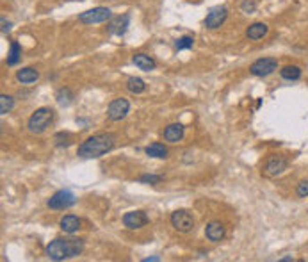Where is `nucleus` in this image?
Wrapping results in <instances>:
<instances>
[{
    "mask_svg": "<svg viewBox=\"0 0 308 262\" xmlns=\"http://www.w3.org/2000/svg\"><path fill=\"white\" fill-rule=\"evenodd\" d=\"M183 137V125L182 123H171L164 129V139L168 143H178Z\"/></svg>",
    "mask_w": 308,
    "mask_h": 262,
    "instance_id": "ddd939ff",
    "label": "nucleus"
},
{
    "mask_svg": "<svg viewBox=\"0 0 308 262\" xmlns=\"http://www.w3.org/2000/svg\"><path fill=\"white\" fill-rule=\"evenodd\" d=\"M129 22H130L129 14H123V16L114 18V20H112V24L109 25V32H111V34H118V36L125 34L127 27H129Z\"/></svg>",
    "mask_w": 308,
    "mask_h": 262,
    "instance_id": "2eb2a0df",
    "label": "nucleus"
},
{
    "mask_svg": "<svg viewBox=\"0 0 308 262\" xmlns=\"http://www.w3.org/2000/svg\"><path fill=\"white\" fill-rule=\"evenodd\" d=\"M47 257L50 260H66L78 257L84 252V241L77 237H57L47 246Z\"/></svg>",
    "mask_w": 308,
    "mask_h": 262,
    "instance_id": "f03ea898",
    "label": "nucleus"
},
{
    "mask_svg": "<svg viewBox=\"0 0 308 262\" xmlns=\"http://www.w3.org/2000/svg\"><path fill=\"white\" fill-rule=\"evenodd\" d=\"M20 57H22L20 43H18V41H13V43H11V48H9V55H7V65H9V66L18 65Z\"/></svg>",
    "mask_w": 308,
    "mask_h": 262,
    "instance_id": "412c9836",
    "label": "nucleus"
},
{
    "mask_svg": "<svg viewBox=\"0 0 308 262\" xmlns=\"http://www.w3.org/2000/svg\"><path fill=\"white\" fill-rule=\"evenodd\" d=\"M54 141H55V147H70L73 143V136L70 132H59L54 136Z\"/></svg>",
    "mask_w": 308,
    "mask_h": 262,
    "instance_id": "393cba45",
    "label": "nucleus"
},
{
    "mask_svg": "<svg viewBox=\"0 0 308 262\" xmlns=\"http://www.w3.org/2000/svg\"><path fill=\"white\" fill-rule=\"evenodd\" d=\"M14 109V98L9 95H0V114H7Z\"/></svg>",
    "mask_w": 308,
    "mask_h": 262,
    "instance_id": "b1692460",
    "label": "nucleus"
},
{
    "mask_svg": "<svg viewBox=\"0 0 308 262\" xmlns=\"http://www.w3.org/2000/svg\"><path fill=\"white\" fill-rule=\"evenodd\" d=\"M289 166V160L281 155H269L268 160L264 163V168H262V175L265 177H276V175L283 173Z\"/></svg>",
    "mask_w": 308,
    "mask_h": 262,
    "instance_id": "0eeeda50",
    "label": "nucleus"
},
{
    "mask_svg": "<svg viewBox=\"0 0 308 262\" xmlns=\"http://www.w3.org/2000/svg\"><path fill=\"white\" fill-rule=\"evenodd\" d=\"M240 9H242L244 13L251 14V13H255V9H257V4H255L253 0H244L242 6H240Z\"/></svg>",
    "mask_w": 308,
    "mask_h": 262,
    "instance_id": "c85d7f7f",
    "label": "nucleus"
},
{
    "mask_svg": "<svg viewBox=\"0 0 308 262\" xmlns=\"http://www.w3.org/2000/svg\"><path fill=\"white\" fill-rule=\"evenodd\" d=\"M296 193H298L299 198H306L308 196V178L306 180H301L298 184V189H296Z\"/></svg>",
    "mask_w": 308,
    "mask_h": 262,
    "instance_id": "cd10ccee",
    "label": "nucleus"
},
{
    "mask_svg": "<svg viewBox=\"0 0 308 262\" xmlns=\"http://www.w3.org/2000/svg\"><path fill=\"white\" fill-rule=\"evenodd\" d=\"M170 219H171L173 228H175L176 232H180V234H189L194 228V219L193 216H191V212L182 211V209L173 212Z\"/></svg>",
    "mask_w": 308,
    "mask_h": 262,
    "instance_id": "39448f33",
    "label": "nucleus"
},
{
    "mask_svg": "<svg viewBox=\"0 0 308 262\" xmlns=\"http://www.w3.org/2000/svg\"><path fill=\"white\" fill-rule=\"evenodd\" d=\"M75 201H77V198H75V194L71 193V191L61 189V191H57L55 194H52L50 200L47 201V205L50 209H54V211H65V209L73 207Z\"/></svg>",
    "mask_w": 308,
    "mask_h": 262,
    "instance_id": "20e7f679",
    "label": "nucleus"
},
{
    "mask_svg": "<svg viewBox=\"0 0 308 262\" xmlns=\"http://www.w3.org/2000/svg\"><path fill=\"white\" fill-rule=\"evenodd\" d=\"M37 78H39V72H37L36 68H22L16 72V80L22 82V84H32V82H36Z\"/></svg>",
    "mask_w": 308,
    "mask_h": 262,
    "instance_id": "dca6fc26",
    "label": "nucleus"
},
{
    "mask_svg": "<svg viewBox=\"0 0 308 262\" xmlns=\"http://www.w3.org/2000/svg\"><path fill=\"white\" fill-rule=\"evenodd\" d=\"M150 260H159V257H150V259H145V262H150Z\"/></svg>",
    "mask_w": 308,
    "mask_h": 262,
    "instance_id": "7c9ffc66",
    "label": "nucleus"
},
{
    "mask_svg": "<svg viewBox=\"0 0 308 262\" xmlns=\"http://www.w3.org/2000/svg\"><path fill=\"white\" fill-rule=\"evenodd\" d=\"M148 223V216L145 211H130L123 216V225L130 230H137V228L145 227Z\"/></svg>",
    "mask_w": 308,
    "mask_h": 262,
    "instance_id": "9b49d317",
    "label": "nucleus"
},
{
    "mask_svg": "<svg viewBox=\"0 0 308 262\" xmlns=\"http://www.w3.org/2000/svg\"><path fill=\"white\" fill-rule=\"evenodd\" d=\"M127 89H129L130 93H134V95H141V93L146 89V84H145V80H142V78L130 77L129 80H127Z\"/></svg>",
    "mask_w": 308,
    "mask_h": 262,
    "instance_id": "aec40b11",
    "label": "nucleus"
},
{
    "mask_svg": "<svg viewBox=\"0 0 308 262\" xmlns=\"http://www.w3.org/2000/svg\"><path fill=\"white\" fill-rule=\"evenodd\" d=\"M205 235H207V239H209V241H212V243L223 241V237H224V225L221 223V221H210L205 227Z\"/></svg>",
    "mask_w": 308,
    "mask_h": 262,
    "instance_id": "f8f14e48",
    "label": "nucleus"
},
{
    "mask_svg": "<svg viewBox=\"0 0 308 262\" xmlns=\"http://www.w3.org/2000/svg\"><path fill=\"white\" fill-rule=\"evenodd\" d=\"M193 43H194V39L191 36H182L175 41V47H176V50H186V48L193 47Z\"/></svg>",
    "mask_w": 308,
    "mask_h": 262,
    "instance_id": "a878e982",
    "label": "nucleus"
},
{
    "mask_svg": "<svg viewBox=\"0 0 308 262\" xmlns=\"http://www.w3.org/2000/svg\"><path fill=\"white\" fill-rule=\"evenodd\" d=\"M139 182H142V184H159V182H162V177L160 175H142V177H139Z\"/></svg>",
    "mask_w": 308,
    "mask_h": 262,
    "instance_id": "bb28decb",
    "label": "nucleus"
},
{
    "mask_svg": "<svg viewBox=\"0 0 308 262\" xmlns=\"http://www.w3.org/2000/svg\"><path fill=\"white\" fill-rule=\"evenodd\" d=\"M280 75L285 80H298L301 77V68L299 66H285L280 70Z\"/></svg>",
    "mask_w": 308,
    "mask_h": 262,
    "instance_id": "4be33fe9",
    "label": "nucleus"
},
{
    "mask_svg": "<svg viewBox=\"0 0 308 262\" xmlns=\"http://www.w3.org/2000/svg\"><path fill=\"white\" fill-rule=\"evenodd\" d=\"M59 227H61V230L65 232V234H75V232L80 230L82 221L77 218V216L68 214V216H65V218H61V221H59Z\"/></svg>",
    "mask_w": 308,
    "mask_h": 262,
    "instance_id": "4468645a",
    "label": "nucleus"
},
{
    "mask_svg": "<svg viewBox=\"0 0 308 262\" xmlns=\"http://www.w3.org/2000/svg\"><path fill=\"white\" fill-rule=\"evenodd\" d=\"M129 111H130L129 100L116 98V100H112V102L109 104V107H107V118L111 119V122H119V119H123L127 114H129Z\"/></svg>",
    "mask_w": 308,
    "mask_h": 262,
    "instance_id": "1a4fd4ad",
    "label": "nucleus"
},
{
    "mask_svg": "<svg viewBox=\"0 0 308 262\" xmlns=\"http://www.w3.org/2000/svg\"><path fill=\"white\" fill-rule=\"evenodd\" d=\"M168 153L170 152H168L166 145H162V143H152L146 147V155L153 157V159H166Z\"/></svg>",
    "mask_w": 308,
    "mask_h": 262,
    "instance_id": "6ab92c4d",
    "label": "nucleus"
},
{
    "mask_svg": "<svg viewBox=\"0 0 308 262\" xmlns=\"http://www.w3.org/2000/svg\"><path fill=\"white\" fill-rule=\"evenodd\" d=\"M265 34H268V25L260 24V22H257V24L250 25V27H248V31H246L248 39H251V41L262 39V37H264Z\"/></svg>",
    "mask_w": 308,
    "mask_h": 262,
    "instance_id": "a211bd4d",
    "label": "nucleus"
},
{
    "mask_svg": "<svg viewBox=\"0 0 308 262\" xmlns=\"http://www.w3.org/2000/svg\"><path fill=\"white\" fill-rule=\"evenodd\" d=\"M55 98H57L59 106L66 107V106H70V104L73 102V93H71L68 88H61L57 91V95H55Z\"/></svg>",
    "mask_w": 308,
    "mask_h": 262,
    "instance_id": "5701e85b",
    "label": "nucleus"
},
{
    "mask_svg": "<svg viewBox=\"0 0 308 262\" xmlns=\"http://www.w3.org/2000/svg\"><path fill=\"white\" fill-rule=\"evenodd\" d=\"M54 116H55V112H54V109H50V107H39V109H36L27 122L29 132H32V134L45 132V130L52 125V122H54Z\"/></svg>",
    "mask_w": 308,
    "mask_h": 262,
    "instance_id": "7ed1b4c3",
    "label": "nucleus"
},
{
    "mask_svg": "<svg viewBox=\"0 0 308 262\" xmlns=\"http://www.w3.org/2000/svg\"><path fill=\"white\" fill-rule=\"evenodd\" d=\"M132 61L139 70H142V72H152V70L155 68V61L146 54H136L132 57Z\"/></svg>",
    "mask_w": 308,
    "mask_h": 262,
    "instance_id": "f3484780",
    "label": "nucleus"
},
{
    "mask_svg": "<svg viewBox=\"0 0 308 262\" xmlns=\"http://www.w3.org/2000/svg\"><path fill=\"white\" fill-rule=\"evenodd\" d=\"M109 18H111V9H107V7H93V9L78 14V22L86 25L102 24V22H107Z\"/></svg>",
    "mask_w": 308,
    "mask_h": 262,
    "instance_id": "423d86ee",
    "label": "nucleus"
},
{
    "mask_svg": "<svg viewBox=\"0 0 308 262\" xmlns=\"http://www.w3.org/2000/svg\"><path fill=\"white\" fill-rule=\"evenodd\" d=\"M11 31V22H7L6 18L2 16V32L6 34V32H9Z\"/></svg>",
    "mask_w": 308,
    "mask_h": 262,
    "instance_id": "c756f323",
    "label": "nucleus"
},
{
    "mask_svg": "<svg viewBox=\"0 0 308 262\" xmlns=\"http://www.w3.org/2000/svg\"><path fill=\"white\" fill-rule=\"evenodd\" d=\"M116 147V136L111 132H102L95 134V136L88 137L82 141L80 147L77 150V155L82 159H98V157L109 153Z\"/></svg>",
    "mask_w": 308,
    "mask_h": 262,
    "instance_id": "f257e3e1",
    "label": "nucleus"
},
{
    "mask_svg": "<svg viewBox=\"0 0 308 262\" xmlns=\"http://www.w3.org/2000/svg\"><path fill=\"white\" fill-rule=\"evenodd\" d=\"M227 16H228V9L224 6L212 7V9L209 11V14H207V18H205V25L209 29H217L224 24Z\"/></svg>",
    "mask_w": 308,
    "mask_h": 262,
    "instance_id": "9d476101",
    "label": "nucleus"
},
{
    "mask_svg": "<svg viewBox=\"0 0 308 262\" xmlns=\"http://www.w3.org/2000/svg\"><path fill=\"white\" fill-rule=\"evenodd\" d=\"M278 70V61L273 57H262L257 59L253 65L250 66V72L255 77H268V75L274 73Z\"/></svg>",
    "mask_w": 308,
    "mask_h": 262,
    "instance_id": "6e6552de",
    "label": "nucleus"
}]
</instances>
